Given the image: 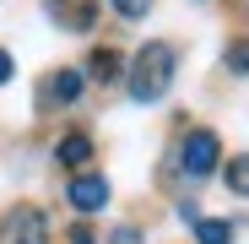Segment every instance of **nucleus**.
I'll return each mask as SVG.
<instances>
[{
    "label": "nucleus",
    "mask_w": 249,
    "mask_h": 244,
    "mask_svg": "<svg viewBox=\"0 0 249 244\" xmlns=\"http://www.w3.org/2000/svg\"><path fill=\"white\" fill-rule=\"evenodd\" d=\"M222 179H228V190H233V195H249V152H244V157H233V163H222Z\"/></svg>",
    "instance_id": "9d476101"
},
{
    "label": "nucleus",
    "mask_w": 249,
    "mask_h": 244,
    "mask_svg": "<svg viewBox=\"0 0 249 244\" xmlns=\"http://www.w3.org/2000/svg\"><path fill=\"white\" fill-rule=\"evenodd\" d=\"M11 71H17V65H11V55L0 49V87H6V81H11Z\"/></svg>",
    "instance_id": "2eb2a0df"
},
{
    "label": "nucleus",
    "mask_w": 249,
    "mask_h": 244,
    "mask_svg": "<svg viewBox=\"0 0 249 244\" xmlns=\"http://www.w3.org/2000/svg\"><path fill=\"white\" fill-rule=\"evenodd\" d=\"M0 244H49L44 206H11L6 223H0Z\"/></svg>",
    "instance_id": "7ed1b4c3"
},
{
    "label": "nucleus",
    "mask_w": 249,
    "mask_h": 244,
    "mask_svg": "<svg viewBox=\"0 0 249 244\" xmlns=\"http://www.w3.org/2000/svg\"><path fill=\"white\" fill-rule=\"evenodd\" d=\"M108 244H141V228L124 223V228H114V233H108Z\"/></svg>",
    "instance_id": "ddd939ff"
},
{
    "label": "nucleus",
    "mask_w": 249,
    "mask_h": 244,
    "mask_svg": "<svg viewBox=\"0 0 249 244\" xmlns=\"http://www.w3.org/2000/svg\"><path fill=\"white\" fill-rule=\"evenodd\" d=\"M87 71H92V81H119L124 76V60H119V49H92Z\"/></svg>",
    "instance_id": "0eeeda50"
},
{
    "label": "nucleus",
    "mask_w": 249,
    "mask_h": 244,
    "mask_svg": "<svg viewBox=\"0 0 249 244\" xmlns=\"http://www.w3.org/2000/svg\"><path fill=\"white\" fill-rule=\"evenodd\" d=\"M217 163H222V141L217 131H190L184 147H179V169L190 179H206V174H217Z\"/></svg>",
    "instance_id": "f03ea898"
},
{
    "label": "nucleus",
    "mask_w": 249,
    "mask_h": 244,
    "mask_svg": "<svg viewBox=\"0 0 249 244\" xmlns=\"http://www.w3.org/2000/svg\"><path fill=\"white\" fill-rule=\"evenodd\" d=\"M195 244H233V223H222V217H200V223H195Z\"/></svg>",
    "instance_id": "1a4fd4ad"
},
{
    "label": "nucleus",
    "mask_w": 249,
    "mask_h": 244,
    "mask_svg": "<svg viewBox=\"0 0 249 244\" xmlns=\"http://www.w3.org/2000/svg\"><path fill=\"white\" fill-rule=\"evenodd\" d=\"M71 244H98V239H92V228H81V223H76V228H71Z\"/></svg>",
    "instance_id": "4468645a"
},
{
    "label": "nucleus",
    "mask_w": 249,
    "mask_h": 244,
    "mask_svg": "<svg viewBox=\"0 0 249 244\" xmlns=\"http://www.w3.org/2000/svg\"><path fill=\"white\" fill-rule=\"evenodd\" d=\"M81 87H87V76H81V71H54L49 98H54V103H76V98H81Z\"/></svg>",
    "instance_id": "6e6552de"
},
{
    "label": "nucleus",
    "mask_w": 249,
    "mask_h": 244,
    "mask_svg": "<svg viewBox=\"0 0 249 244\" xmlns=\"http://www.w3.org/2000/svg\"><path fill=\"white\" fill-rule=\"evenodd\" d=\"M54 163H65V169H81V163H92V136H87V131H71V136H60Z\"/></svg>",
    "instance_id": "423d86ee"
},
{
    "label": "nucleus",
    "mask_w": 249,
    "mask_h": 244,
    "mask_svg": "<svg viewBox=\"0 0 249 244\" xmlns=\"http://www.w3.org/2000/svg\"><path fill=\"white\" fill-rule=\"evenodd\" d=\"M44 11H49L65 33H92V22H98V0H44Z\"/></svg>",
    "instance_id": "39448f33"
},
{
    "label": "nucleus",
    "mask_w": 249,
    "mask_h": 244,
    "mask_svg": "<svg viewBox=\"0 0 249 244\" xmlns=\"http://www.w3.org/2000/svg\"><path fill=\"white\" fill-rule=\"evenodd\" d=\"M65 201H71L81 217H92V212H103V206H108V179H103V174H71Z\"/></svg>",
    "instance_id": "20e7f679"
},
{
    "label": "nucleus",
    "mask_w": 249,
    "mask_h": 244,
    "mask_svg": "<svg viewBox=\"0 0 249 244\" xmlns=\"http://www.w3.org/2000/svg\"><path fill=\"white\" fill-rule=\"evenodd\" d=\"M174 44H162V38H152V44H141V55L130 60V71H124V81H130V98L136 103H157L162 93L174 87Z\"/></svg>",
    "instance_id": "f257e3e1"
},
{
    "label": "nucleus",
    "mask_w": 249,
    "mask_h": 244,
    "mask_svg": "<svg viewBox=\"0 0 249 244\" xmlns=\"http://www.w3.org/2000/svg\"><path fill=\"white\" fill-rule=\"evenodd\" d=\"M108 6H114L119 17H130V22H136V17H146V11H152V0H108Z\"/></svg>",
    "instance_id": "f8f14e48"
},
{
    "label": "nucleus",
    "mask_w": 249,
    "mask_h": 244,
    "mask_svg": "<svg viewBox=\"0 0 249 244\" xmlns=\"http://www.w3.org/2000/svg\"><path fill=\"white\" fill-rule=\"evenodd\" d=\"M222 60H228V71H233V76H249V38L228 44V55H222Z\"/></svg>",
    "instance_id": "9b49d317"
}]
</instances>
